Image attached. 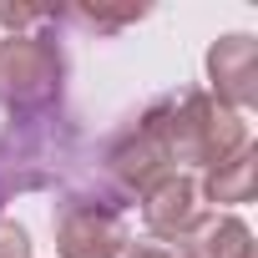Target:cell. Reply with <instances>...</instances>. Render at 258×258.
I'll list each match as a JSON object with an SVG mask.
<instances>
[{
    "label": "cell",
    "instance_id": "obj_1",
    "mask_svg": "<svg viewBox=\"0 0 258 258\" xmlns=\"http://www.w3.org/2000/svg\"><path fill=\"white\" fill-rule=\"evenodd\" d=\"M157 126L172 172H208L228 162L238 147H248V121L213 101L203 86H182L172 96H157Z\"/></svg>",
    "mask_w": 258,
    "mask_h": 258
},
{
    "label": "cell",
    "instance_id": "obj_2",
    "mask_svg": "<svg viewBox=\"0 0 258 258\" xmlns=\"http://www.w3.org/2000/svg\"><path fill=\"white\" fill-rule=\"evenodd\" d=\"M71 152H76V126L61 106L11 121L0 132V208L21 192L56 187L71 167Z\"/></svg>",
    "mask_w": 258,
    "mask_h": 258
},
{
    "label": "cell",
    "instance_id": "obj_3",
    "mask_svg": "<svg viewBox=\"0 0 258 258\" xmlns=\"http://www.w3.org/2000/svg\"><path fill=\"white\" fill-rule=\"evenodd\" d=\"M61 91H66V51L56 36L31 31L0 41V106L11 111V121L56 111Z\"/></svg>",
    "mask_w": 258,
    "mask_h": 258
},
{
    "label": "cell",
    "instance_id": "obj_4",
    "mask_svg": "<svg viewBox=\"0 0 258 258\" xmlns=\"http://www.w3.org/2000/svg\"><path fill=\"white\" fill-rule=\"evenodd\" d=\"M121 208L126 198L106 187L101 177L66 187V198L56 203V253L61 258H121L126 238H132Z\"/></svg>",
    "mask_w": 258,
    "mask_h": 258
},
{
    "label": "cell",
    "instance_id": "obj_5",
    "mask_svg": "<svg viewBox=\"0 0 258 258\" xmlns=\"http://www.w3.org/2000/svg\"><path fill=\"white\" fill-rule=\"evenodd\" d=\"M167 147L157 126V101L142 106L137 116H126L101 147V182L116 187L121 198H142L157 177H167Z\"/></svg>",
    "mask_w": 258,
    "mask_h": 258
},
{
    "label": "cell",
    "instance_id": "obj_6",
    "mask_svg": "<svg viewBox=\"0 0 258 258\" xmlns=\"http://www.w3.org/2000/svg\"><path fill=\"white\" fill-rule=\"evenodd\" d=\"M208 96L243 116V106L258 101V41L253 36H223L208 51Z\"/></svg>",
    "mask_w": 258,
    "mask_h": 258
},
{
    "label": "cell",
    "instance_id": "obj_7",
    "mask_svg": "<svg viewBox=\"0 0 258 258\" xmlns=\"http://www.w3.org/2000/svg\"><path fill=\"white\" fill-rule=\"evenodd\" d=\"M203 218V192L187 172H167L157 177L147 192H142V223L147 233L162 243V238H182L192 223Z\"/></svg>",
    "mask_w": 258,
    "mask_h": 258
},
{
    "label": "cell",
    "instance_id": "obj_8",
    "mask_svg": "<svg viewBox=\"0 0 258 258\" xmlns=\"http://www.w3.org/2000/svg\"><path fill=\"white\" fill-rule=\"evenodd\" d=\"M177 258H253V233L233 213H203L182 238H172Z\"/></svg>",
    "mask_w": 258,
    "mask_h": 258
},
{
    "label": "cell",
    "instance_id": "obj_9",
    "mask_svg": "<svg viewBox=\"0 0 258 258\" xmlns=\"http://www.w3.org/2000/svg\"><path fill=\"white\" fill-rule=\"evenodd\" d=\"M253 187H258V152H253V142L238 147L228 162L208 167L203 182H198V192H203L208 203H218V208H238V203H248Z\"/></svg>",
    "mask_w": 258,
    "mask_h": 258
},
{
    "label": "cell",
    "instance_id": "obj_10",
    "mask_svg": "<svg viewBox=\"0 0 258 258\" xmlns=\"http://www.w3.org/2000/svg\"><path fill=\"white\" fill-rule=\"evenodd\" d=\"M66 21H76L81 31H91V36H116L121 26H132V21H142L147 16V6H71V11H61Z\"/></svg>",
    "mask_w": 258,
    "mask_h": 258
},
{
    "label": "cell",
    "instance_id": "obj_11",
    "mask_svg": "<svg viewBox=\"0 0 258 258\" xmlns=\"http://www.w3.org/2000/svg\"><path fill=\"white\" fill-rule=\"evenodd\" d=\"M56 21H61V11H51V6H11V0H0V26L11 36H31V31L56 26Z\"/></svg>",
    "mask_w": 258,
    "mask_h": 258
},
{
    "label": "cell",
    "instance_id": "obj_12",
    "mask_svg": "<svg viewBox=\"0 0 258 258\" xmlns=\"http://www.w3.org/2000/svg\"><path fill=\"white\" fill-rule=\"evenodd\" d=\"M0 258H31V233L11 218H0Z\"/></svg>",
    "mask_w": 258,
    "mask_h": 258
},
{
    "label": "cell",
    "instance_id": "obj_13",
    "mask_svg": "<svg viewBox=\"0 0 258 258\" xmlns=\"http://www.w3.org/2000/svg\"><path fill=\"white\" fill-rule=\"evenodd\" d=\"M121 258H177V253H172L167 243H157V238H126Z\"/></svg>",
    "mask_w": 258,
    "mask_h": 258
}]
</instances>
